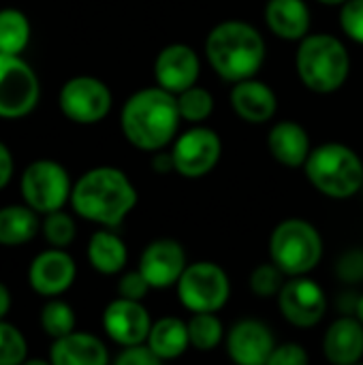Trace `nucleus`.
Wrapping results in <instances>:
<instances>
[{"label":"nucleus","instance_id":"nucleus-43","mask_svg":"<svg viewBox=\"0 0 363 365\" xmlns=\"http://www.w3.org/2000/svg\"><path fill=\"white\" fill-rule=\"evenodd\" d=\"M21 365H51L49 361H43V359H26Z\"/></svg>","mask_w":363,"mask_h":365},{"label":"nucleus","instance_id":"nucleus-1","mask_svg":"<svg viewBox=\"0 0 363 365\" xmlns=\"http://www.w3.org/2000/svg\"><path fill=\"white\" fill-rule=\"evenodd\" d=\"M137 188L118 167H94L86 171L71 192L73 212L103 229H116L137 205Z\"/></svg>","mask_w":363,"mask_h":365},{"label":"nucleus","instance_id":"nucleus-4","mask_svg":"<svg viewBox=\"0 0 363 365\" xmlns=\"http://www.w3.org/2000/svg\"><path fill=\"white\" fill-rule=\"evenodd\" d=\"M300 81L317 94L338 92L351 73V56L347 45L334 34H308L300 41L295 53Z\"/></svg>","mask_w":363,"mask_h":365},{"label":"nucleus","instance_id":"nucleus-20","mask_svg":"<svg viewBox=\"0 0 363 365\" xmlns=\"http://www.w3.org/2000/svg\"><path fill=\"white\" fill-rule=\"evenodd\" d=\"M51 365H109V351L101 338L88 331H73L53 340L49 349Z\"/></svg>","mask_w":363,"mask_h":365},{"label":"nucleus","instance_id":"nucleus-16","mask_svg":"<svg viewBox=\"0 0 363 365\" xmlns=\"http://www.w3.org/2000/svg\"><path fill=\"white\" fill-rule=\"evenodd\" d=\"M77 278V265L66 250L49 248L39 252L28 269V282L34 293L43 297H60Z\"/></svg>","mask_w":363,"mask_h":365},{"label":"nucleus","instance_id":"nucleus-42","mask_svg":"<svg viewBox=\"0 0 363 365\" xmlns=\"http://www.w3.org/2000/svg\"><path fill=\"white\" fill-rule=\"evenodd\" d=\"M321 4H329V6H342L347 0H319Z\"/></svg>","mask_w":363,"mask_h":365},{"label":"nucleus","instance_id":"nucleus-3","mask_svg":"<svg viewBox=\"0 0 363 365\" xmlns=\"http://www.w3.org/2000/svg\"><path fill=\"white\" fill-rule=\"evenodd\" d=\"M205 56L220 79L237 83L252 79L261 71L265 62V38L248 21L225 19L210 30Z\"/></svg>","mask_w":363,"mask_h":365},{"label":"nucleus","instance_id":"nucleus-24","mask_svg":"<svg viewBox=\"0 0 363 365\" xmlns=\"http://www.w3.org/2000/svg\"><path fill=\"white\" fill-rule=\"evenodd\" d=\"M150 351L163 361H173L190 349L188 325L178 317H163L152 323L150 336L145 340Z\"/></svg>","mask_w":363,"mask_h":365},{"label":"nucleus","instance_id":"nucleus-13","mask_svg":"<svg viewBox=\"0 0 363 365\" xmlns=\"http://www.w3.org/2000/svg\"><path fill=\"white\" fill-rule=\"evenodd\" d=\"M188 267L186 250L178 240L160 237L150 242L139 257V272L152 289H171Z\"/></svg>","mask_w":363,"mask_h":365},{"label":"nucleus","instance_id":"nucleus-40","mask_svg":"<svg viewBox=\"0 0 363 365\" xmlns=\"http://www.w3.org/2000/svg\"><path fill=\"white\" fill-rule=\"evenodd\" d=\"M11 304H13L11 291L6 289V284H4V282H0V321H4V317L9 314Z\"/></svg>","mask_w":363,"mask_h":365},{"label":"nucleus","instance_id":"nucleus-15","mask_svg":"<svg viewBox=\"0 0 363 365\" xmlns=\"http://www.w3.org/2000/svg\"><path fill=\"white\" fill-rule=\"evenodd\" d=\"M225 346L233 365H265L276 349V338L263 321L242 319L227 331Z\"/></svg>","mask_w":363,"mask_h":365},{"label":"nucleus","instance_id":"nucleus-2","mask_svg":"<svg viewBox=\"0 0 363 365\" xmlns=\"http://www.w3.org/2000/svg\"><path fill=\"white\" fill-rule=\"evenodd\" d=\"M180 122L175 94L160 86L131 94L120 111L122 135L131 145L143 152H160L173 143Z\"/></svg>","mask_w":363,"mask_h":365},{"label":"nucleus","instance_id":"nucleus-30","mask_svg":"<svg viewBox=\"0 0 363 365\" xmlns=\"http://www.w3.org/2000/svg\"><path fill=\"white\" fill-rule=\"evenodd\" d=\"M41 233L51 248L64 250L66 246L73 244V240L77 235V225L71 214H66L64 210H58V212L45 214V218L41 222Z\"/></svg>","mask_w":363,"mask_h":365},{"label":"nucleus","instance_id":"nucleus-41","mask_svg":"<svg viewBox=\"0 0 363 365\" xmlns=\"http://www.w3.org/2000/svg\"><path fill=\"white\" fill-rule=\"evenodd\" d=\"M355 317L363 323V295H359V299H357V304H355Z\"/></svg>","mask_w":363,"mask_h":365},{"label":"nucleus","instance_id":"nucleus-8","mask_svg":"<svg viewBox=\"0 0 363 365\" xmlns=\"http://www.w3.org/2000/svg\"><path fill=\"white\" fill-rule=\"evenodd\" d=\"M19 192L30 210L45 216L64 210V205L71 203L73 182L68 178V171L60 163L39 158L24 169Z\"/></svg>","mask_w":363,"mask_h":365},{"label":"nucleus","instance_id":"nucleus-31","mask_svg":"<svg viewBox=\"0 0 363 365\" xmlns=\"http://www.w3.org/2000/svg\"><path fill=\"white\" fill-rule=\"evenodd\" d=\"M287 278L289 276L278 265H274L272 261H267V263H261V265H257L252 269L248 284H250V291L257 297L272 299V297H278V293L282 291Z\"/></svg>","mask_w":363,"mask_h":365},{"label":"nucleus","instance_id":"nucleus-17","mask_svg":"<svg viewBox=\"0 0 363 365\" xmlns=\"http://www.w3.org/2000/svg\"><path fill=\"white\" fill-rule=\"evenodd\" d=\"M199 73H201V60L197 51L186 43H171L163 47L154 60L156 83L171 94H180L197 86Z\"/></svg>","mask_w":363,"mask_h":365},{"label":"nucleus","instance_id":"nucleus-26","mask_svg":"<svg viewBox=\"0 0 363 365\" xmlns=\"http://www.w3.org/2000/svg\"><path fill=\"white\" fill-rule=\"evenodd\" d=\"M30 19L19 9H2L0 11V53L21 56V51L30 43Z\"/></svg>","mask_w":363,"mask_h":365},{"label":"nucleus","instance_id":"nucleus-10","mask_svg":"<svg viewBox=\"0 0 363 365\" xmlns=\"http://www.w3.org/2000/svg\"><path fill=\"white\" fill-rule=\"evenodd\" d=\"M60 111L66 120L90 126L105 120L113 105V94L105 81L92 75L71 77L58 94Z\"/></svg>","mask_w":363,"mask_h":365},{"label":"nucleus","instance_id":"nucleus-29","mask_svg":"<svg viewBox=\"0 0 363 365\" xmlns=\"http://www.w3.org/2000/svg\"><path fill=\"white\" fill-rule=\"evenodd\" d=\"M175 101H178L180 118L190 124L205 122L214 111V96L201 86H193V88L175 94Z\"/></svg>","mask_w":363,"mask_h":365},{"label":"nucleus","instance_id":"nucleus-12","mask_svg":"<svg viewBox=\"0 0 363 365\" xmlns=\"http://www.w3.org/2000/svg\"><path fill=\"white\" fill-rule=\"evenodd\" d=\"M276 299L282 319L300 329H310L319 325L327 312V295L323 287L310 276L287 278Z\"/></svg>","mask_w":363,"mask_h":365},{"label":"nucleus","instance_id":"nucleus-45","mask_svg":"<svg viewBox=\"0 0 363 365\" xmlns=\"http://www.w3.org/2000/svg\"><path fill=\"white\" fill-rule=\"evenodd\" d=\"M362 190H363V188H362Z\"/></svg>","mask_w":363,"mask_h":365},{"label":"nucleus","instance_id":"nucleus-21","mask_svg":"<svg viewBox=\"0 0 363 365\" xmlns=\"http://www.w3.org/2000/svg\"><path fill=\"white\" fill-rule=\"evenodd\" d=\"M267 148L274 160H278L289 169L304 167L312 152L308 130L293 120H282L272 126L267 135Z\"/></svg>","mask_w":363,"mask_h":365},{"label":"nucleus","instance_id":"nucleus-44","mask_svg":"<svg viewBox=\"0 0 363 365\" xmlns=\"http://www.w3.org/2000/svg\"><path fill=\"white\" fill-rule=\"evenodd\" d=\"M355 365H363V361H359V364H355Z\"/></svg>","mask_w":363,"mask_h":365},{"label":"nucleus","instance_id":"nucleus-37","mask_svg":"<svg viewBox=\"0 0 363 365\" xmlns=\"http://www.w3.org/2000/svg\"><path fill=\"white\" fill-rule=\"evenodd\" d=\"M340 280L359 282L363 280V250H349L340 257L336 267Z\"/></svg>","mask_w":363,"mask_h":365},{"label":"nucleus","instance_id":"nucleus-6","mask_svg":"<svg viewBox=\"0 0 363 365\" xmlns=\"http://www.w3.org/2000/svg\"><path fill=\"white\" fill-rule=\"evenodd\" d=\"M270 261L289 278L308 276L323 259V237L319 229L304 218L278 222L270 235Z\"/></svg>","mask_w":363,"mask_h":365},{"label":"nucleus","instance_id":"nucleus-5","mask_svg":"<svg viewBox=\"0 0 363 365\" xmlns=\"http://www.w3.org/2000/svg\"><path fill=\"white\" fill-rule=\"evenodd\" d=\"M304 171L308 182L329 199H351L363 188V160L353 148L338 141L312 148Z\"/></svg>","mask_w":363,"mask_h":365},{"label":"nucleus","instance_id":"nucleus-34","mask_svg":"<svg viewBox=\"0 0 363 365\" xmlns=\"http://www.w3.org/2000/svg\"><path fill=\"white\" fill-rule=\"evenodd\" d=\"M152 291V287L148 284V280L143 278V274L139 269L135 272H126L122 274V278L118 280V295L122 299H131V302H143L148 297V293Z\"/></svg>","mask_w":363,"mask_h":365},{"label":"nucleus","instance_id":"nucleus-39","mask_svg":"<svg viewBox=\"0 0 363 365\" xmlns=\"http://www.w3.org/2000/svg\"><path fill=\"white\" fill-rule=\"evenodd\" d=\"M152 169L156 171V173H171V171H175V165H173V156H171V152H165V150H160V152H154V156H152Z\"/></svg>","mask_w":363,"mask_h":365},{"label":"nucleus","instance_id":"nucleus-22","mask_svg":"<svg viewBox=\"0 0 363 365\" xmlns=\"http://www.w3.org/2000/svg\"><path fill=\"white\" fill-rule=\"evenodd\" d=\"M312 21L306 0H267L265 24L282 41H302L308 36Z\"/></svg>","mask_w":363,"mask_h":365},{"label":"nucleus","instance_id":"nucleus-32","mask_svg":"<svg viewBox=\"0 0 363 365\" xmlns=\"http://www.w3.org/2000/svg\"><path fill=\"white\" fill-rule=\"evenodd\" d=\"M28 359V342L24 334L6 323L0 321V365H21Z\"/></svg>","mask_w":363,"mask_h":365},{"label":"nucleus","instance_id":"nucleus-23","mask_svg":"<svg viewBox=\"0 0 363 365\" xmlns=\"http://www.w3.org/2000/svg\"><path fill=\"white\" fill-rule=\"evenodd\" d=\"M128 248L113 229H101L92 233L88 242V263L103 276H116L126 267Z\"/></svg>","mask_w":363,"mask_h":365},{"label":"nucleus","instance_id":"nucleus-9","mask_svg":"<svg viewBox=\"0 0 363 365\" xmlns=\"http://www.w3.org/2000/svg\"><path fill=\"white\" fill-rule=\"evenodd\" d=\"M41 98V83L34 68L21 56L0 53V120L30 115Z\"/></svg>","mask_w":363,"mask_h":365},{"label":"nucleus","instance_id":"nucleus-36","mask_svg":"<svg viewBox=\"0 0 363 365\" xmlns=\"http://www.w3.org/2000/svg\"><path fill=\"white\" fill-rule=\"evenodd\" d=\"M165 361L156 357L148 344H137V346H126L120 351L113 365H163Z\"/></svg>","mask_w":363,"mask_h":365},{"label":"nucleus","instance_id":"nucleus-28","mask_svg":"<svg viewBox=\"0 0 363 365\" xmlns=\"http://www.w3.org/2000/svg\"><path fill=\"white\" fill-rule=\"evenodd\" d=\"M41 327L51 340H60L75 331V310L62 299H49L41 308Z\"/></svg>","mask_w":363,"mask_h":365},{"label":"nucleus","instance_id":"nucleus-7","mask_svg":"<svg viewBox=\"0 0 363 365\" xmlns=\"http://www.w3.org/2000/svg\"><path fill=\"white\" fill-rule=\"evenodd\" d=\"M180 304L190 312H220L231 297L229 274L214 261L188 263L175 284Z\"/></svg>","mask_w":363,"mask_h":365},{"label":"nucleus","instance_id":"nucleus-25","mask_svg":"<svg viewBox=\"0 0 363 365\" xmlns=\"http://www.w3.org/2000/svg\"><path fill=\"white\" fill-rule=\"evenodd\" d=\"M41 220L34 210L24 205L0 207V246H24L36 237Z\"/></svg>","mask_w":363,"mask_h":365},{"label":"nucleus","instance_id":"nucleus-27","mask_svg":"<svg viewBox=\"0 0 363 365\" xmlns=\"http://www.w3.org/2000/svg\"><path fill=\"white\" fill-rule=\"evenodd\" d=\"M186 325L190 346L199 353H210L225 342V325L216 312H197L186 321Z\"/></svg>","mask_w":363,"mask_h":365},{"label":"nucleus","instance_id":"nucleus-19","mask_svg":"<svg viewBox=\"0 0 363 365\" xmlns=\"http://www.w3.org/2000/svg\"><path fill=\"white\" fill-rule=\"evenodd\" d=\"M323 355L332 365H355L363 359V323L355 317L336 319L323 336Z\"/></svg>","mask_w":363,"mask_h":365},{"label":"nucleus","instance_id":"nucleus-14","mask_svg":"<svg viewBox=\"0 0 363 365\" xmlns=\"http://www.w3.org/2000/svg\"><path fill=\"white\" fill-rule=\"evenodd\" d=\"M152 323L154 321L141 302L118 297L109 302L107 308L103 310V329L107 338L120 344L122 349L145 344Z\"/></svg>","mask_w":363,"mask_h":365},{"label":"nucleus","instance_id":"nucleus-33","mask_svg":"<svg viewBox=\"0 0 363 365\" xmlns=\"http://www.w3.org/2000/svg\"><path fill=\"white\" fill-rule=\"evenodd\" d=\"M340 28L351 41L363 45V0H347L340 6Z\"/></svg>","mask_w":363,"mask_h":365},{"label":"nucleus","instance_id":"nucleus-35","mask_svg":"<svg viewBox=\"0 0 363 365\" xmlns=\"http://www.w3.org/2000/svg\"><path fill=\"white\" fill-rule=\"evenodd\" d=\"M265 365H310V357L302 344L285 342V344H276Z\"/></svg>","mask_w":363,"mask_h":365},{"label":"nucleus","instance_id":"nucleus-18","mask_svg":"<svg viewBox=\"0 0 363 365\" xmlns=\"http://www.w3.org/2000/svg\"><path fill=\"white\" fill-rule=\"evenodd\" d=\"M229 101L235 115L248 124H265L276 115L278 109L276 92L257 77L233 83Z\"/></svg>","mask_w":363,"mask_h":365},{"label":"nucleus","instance_id":"nucleus-38","mask_svg":"<svg viewBox=\"0 0 363 365\" xmlns=\"http://www.w3.org/2000/svg\"><path fill=\"white\" fill-rule=\"evenodd\" d=\"M13 171H15L13 154L9 150V145L0 141V190L9 186V182L13 180Z\"/></svg>","mask_w":363,"mask_h":365},{"label":"nucleus","instance_id":"nucleus-11","mask_svg":"<svg viewBox=\"0 0 363 365\" xmlns=\"http://www.w3.org/2000/svg\"><path fill=\"white\" fill-rule=\"evenodd\" d=\"M175 173L188 180L205 178L214 171L223 156V141L214 128L195 124L193 128L184 130L175 137L171 148Z\"/></svg>","mask_w":363,"mask_h":365}]
</instances>
